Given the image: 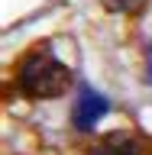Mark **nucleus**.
Here are the masks:
<instances>
[{"mask_svg":"<svg viewBox=\"0 0 152 155\" xmlns=\"http://www.w3.org/2000/svg\"><path fill=\"white\" fill-rule=\"evenodd\" d=\"M19 91L26 97H36V100H52V97H62L71 84V68L62 65L49 48H36L23 58L19 65Z\"/></svg>","mask_w":152,"mask_h":155,"instance_id":"f257e3e1","label":"nucleus"},{"mask_svg":"<svg viewBox=\"0 0 152 155\" xmlns=\"http://www.w3.org/2000/svg\"><path fill=\"white\" fill-rule=\"evenodd\" d=\"M107 110H110V104H107L104 94H97L94 87H81V94H78V100H75V110H71V123H75V129H81V133H91L107 116Z\"/></svg>","mask_w":152,"mask_h":155,"instance_id":"f03ea898","label":"nucleus"},{"mask_svg":"<svg viewBox=\"0 0 152 155\" xmlns=\"http://www.w3.org/2000/svg\"><path fill=\"white\" fill-rule=\"evenodd\" d=\"M87 155H139V142H136L133 133L126 129H113V133H104L97 139Z\"/></svg>","mask_w":152,"mask_h":155,"instance_id":"7ed1b4c3","label":"nucleus"},{"mask_svg":"<svg viewBox=\"0 0 152 155\" xmlns=\"http://www.w3.org/2000/svg\"><path fill=\"white\" fill-rule=\"evenodd\" d=\"M107 13H130V10L139 3V0H100Z\"/></svg>","mask_w":152,"mask_h":155,"instance_id":"20e7f679","label":"nucleus"},{"mask_svg":"<svg viewBox=\"0 0 152 155\" xmlns=\"http://www.w3.org/2000/svg\"><path fill=\"white\" fill-rule=\"evenodd\" d=\"M146 58H149V68H146V84H152V45H149V55H146Z\"/></svg>","mask_w":152,"mask_h":155,"instance_id":"39448f33","label":"nucleus"}]
</instances>
